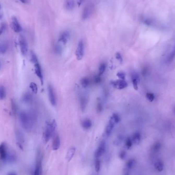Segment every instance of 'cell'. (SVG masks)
Masks as SVG:
<instances>
[{"label":"cell","instance_id":"6da1fadb","mask_svg":"<svg viewBox=\"0 0 175 175\" xmlns=\"http://www.w3.org/2000/svg\"><path fill=\"white\" fill-rule=\"evenodd\" d=\"M19 119L22 127L26 130L32 129L34 122V115L32 113L22 111L19 113Z\"/></svg>","mask_w":175,"mask_h":175},{"label":"cell","instance_id":"7a4b0ae2","mask_svg":"<svg viewBox=\"0 0 175 175\" xmlns=\"http://www.w3.org/2000/svg\"><path fill=\"white\" fill-rule=\"evenodd\" d=\"M56 127L57 124L55 120H53L50 122H47L43 133V139L46 143H47L51 137L54 135Z\"/></svg>","mask_w":175,"mask_h":175},{"label":"cell","instance_id":"3957f363","mask_svg":"<svg viewBox=\"0 0 175 175\" xmlns=\"http://www.w3.org/2000/svg\"><path fill=\"white\" fill-rule=\"evenodd\" d=\"M19 43L22 54L23 56H26L28 53V46L27 42L24 36L22 35L20 36L19 38Z\"/></svg>","mask_w":175,"mask_h":175},{"label":"cell","instance_id":"277c9868","mask_svg":"<svg viewBox=\"0 0 175 175\" xmlns=\"http://www.w3.org/2000/svg\"><path fill=\"white\" fill-rule=\"evenodd\" d=\"M75 55L76 59L78 61L81 60L84 56V45L82 40H80L78 42L76 50L75 51Z\"/></svg>","mask_w":175,"mask_h":175},{"label":"cell","instance_id":"5b68a950","mask_svg":"<svg viewBox=\"0 0 175 175\" xmlns=\"http://www.w3.org/2000/svg\"><path fill=\"white\" fill-rule=\"evenodd\" d=\"M9 156L7 144L3 142L0 144V159L2 161L8 160Z\"/></svg>","mask_w":175,"mask_h":175},{"label":"cell","instance_id":"8992f818","mask_svg":"<svg viewBox=\"0 0 175 175\" xmlns=\"http://www.w3.org/2000/svg\"><path fill=\"white\" fill-rule=\"evenodd\" d=\"M48 98L50 101V103L53 106H55L56 104V99L54 89L51 85L48 86Z\"/></svg>","mask_w":175,"mask_h":175},{"label":"cell","instance_id":"52a82bcc","mask_svg":"<svg viewBox=\"0 0 175 175\" xmlns=\"http://www.w3.org/2000/svg\"><path fill=\"white\" fill-rule=\"evenodd\" d=\"M106 149V144L105 141H102L100 142V145L95 153V159H100V157L104 153Z\"/></svg>","mask_w":175,"mask_h":175},{"label":"cell","instance_id":"ba28073f","mask_svg":"<svg viewBox=\"0 0 175 175\" xmlns=\"http://www.w3.org/2000/svg\"><path fill=\"white\" fill-rule=\"evenodd\" d=\"M113 87L118 90H122L127 87V83L125 80L118 79L117 80L113 81L112 82Z\"/></svg>","mask_w":175,"mask_h":175},{"label":"cell","instance_id":"9c48e42d","mask_svg":"<svg viewBox=\"0 0 175 175\" xmlns=\"http://www.w3.org/2000/svg\"><path fill=\"white\" fill-rule=\"evenodd\" d=\"M93 6L91 4H87L83 9L82 13V19L83 20L87 19L91 15L93 11Z\"/></svg>","mask_w":175,"mask_h":175},{"label":"cell","instance_id":"30bf717a","mask_svg":"<svg viewBox=\"0 0 175 175\" xmlns=\"http://www.w3.org/2000/svg\"><path fill=\"white\" fill-rule=\"evenodd\" d=\"M15 136L17 141V144L18 147L23 150V143L24 142V137L22 133L19 130H16L15 131Z\"/></svg>","mask_w":175,"mask_h":175},{"label":"cell","instance_id":"8fae6325","mask_svg":"<svg viewBox=\"0 0 175 175\" xmlns=\"http://www.w3.org/2000/svg\"><path fill=\"white\" fill-rule=\"evenodd\" d=\"M34 65V70H35V73L38 76V78L39 79L40 83L42 85H43L44 84V77L42 72V69L41 68V66L39 62Z\"/></svg>","mask_w":175,"mask_h":175},{"label":"cell","instance_id":"7c38bea8","mask_svg":"<svg viewBox=\"0 0 175 175\" xmlns=\"http://www.w3.org/2000/svg\"><path fill=\"white\" fill-rule=\"evenodd\" d=\"M116 124H117L115 122V121L114 120V119L112 117H111V118L109 120V123H108V125L106 128V131H105L106 134L107 136H109L112 134L113 130L114 129V127L115 125H116Z\"/></svg>","mask_w":175,"mask_h":175},{"label":"cell","instance_id":"4fadbf2b","mask_svg":"<svg viewBox=\"0 0 175 175\" xmlns=\"http://www.w3.org/2000/svg\"><path fill=\"white\" fill-rule=\"evenodd\" d=\"M70 37V34L69 31H63L60 36L58 41L60 43H61L63 45H66L67 43L68 40L69 39Z\"/></svg>","mask_w":175,"mask_h":175},{"label":"cell","instance_id":"5bb4252c","mask_svg":"<svg viewBox=\"0 0 175 175\" xmlns=\"http://www.w3.org/2000/svg\"><path fill=\"white\" fill-rule=\"evenodd\" d=\"M11 28L15 32H20L22 30V28L20 25L17 19L15 17H13L11 21Z\"/></svg>","mask_w":175,"mask_h":175},{"label":"cell","instance_id":"9a60e30c","mask_svg":"<svg viewBox=\"0 0 175 175\" xmlns=\"http://www.w3.org/2000/svg\"><path fill=\"white\" fill-rule=\"evenodd\" d=\"M132 81L133 85V87L135 90H138V84L140 83V78L137 73L134 72L132 73L131 75Z\"/></svg>","mask_w":175,"mask_h":175},{"label":"cell","instance_id":"2e32d148","mask_svg":"<svg viewBox=\"0 0 175 175\" xmlns=\"http://www.w3.org/2000/svg\"><path fill=\"white\" fill-rule=\"evenodd\" d=\"M42 159L40 156H38L37 162L36 164L35 170L34 171L33 175H41L42 173Z\"/></svg>","mask_w":175,"mask_h":175},{"label":"cell","instance_id":"e0dca14e","mask_svg":"<svg viewBox=\"0 0 175 175\" xmlns=\"http://www.w3.org/2000/svg\"><path fill=\"white\" fill-rule=\"evenodd\" d=\"M61 145V140L59 136L56 134L54 136L52 141V149L54 150H57Z\"/></svg>","mask_w":175,"mask_h":175},{"label":"cell","instance_id":"ac0fdd59","mask_svg":"<svg viewBox=\"0 0 175 175\" xmlns=\"http://www.w3.org/2000/svg\"><path fill=\"white\" fill-rule=\"evenodd\" d=\"M22 101L26 104L31 103L33 100V97L32 95L30 93H25L23 95L22 98Z\"/></svg>","mask_w":175,"mask_h":175},{"label":"cell","instance_id":"d6986e66","mask_svg":"<svg viewBox=\"0 0 175 175\" xmlns=\"http://www.w3.org/2000/svg\"><path fill=\"white\" fill-rule=\"evenodd\" d=\"M87 102V100L86 96L84 95H81L80 97V104L81 109L83 111H84V110L86 108Z\"/></svg>","mask_w":175,"mask_h":175},{"label":"cell","instance_id":"ffe728a7","mask_svg":"<svg viewBox=\"0 0 175 175\" xmlns=\"http://www.w3.org/2000/svg\"><path fill=\"white\" fill-rule=\"evenodd\" d=\"M75 151L76 149L74 147H71L68 150L66 157V159L68 161H70L72 159L75 154Z\"/></svg>","mask_w":175,"mask_h":175},{"label":"cell","instance_id":"44dd1931","mask_svg":"<svg viewBox=\"0 0 175 175\" xmlns=\"http://www.w3.org/2000/svg\"><path fill=\"white\" fill-rule=\"evenodd\" d=\"M136 163V161L134 159H131L127 161L125 164V173H128L135 165Z\"/></svg>","mask_w":175,"mask_h":175},{"label":"cell","instance_id":"7402d4cb","mask_svg":"<svg viewBox=\"0 0 175 175\" xmlns=\"http://www.w3.org/2000/svg\"><path fill=\"white\" fill-rule=\"evenodd\" d=\"M65 8L68 10H72L75 6V2L74 0H66L65 3Z\"/></svg>","mask_w":175,"mask_h":175},{"label":"cell","instance_id":"603a6c76","mask_svg":"<svg viewBox=\"0 0 175 175\" xmlns=\"http://www.w3.org/2000/svg\"><path fill=\"white\" fill-rule=\"evenodd\" d=\"M81 125H82V127L84 129L89 130L92 127V121L90 119H89L88 118H86L82 121Z\"/></svg>","mask_w":175,"mask_h":175},{"label":"cell","instance_id":"cb8c5ba5","mask_svg":"<svg viewBox=\"0 0 175 175\" xmlns=\"http://www.w3.org/2000/svg\"><path fill=\"white\" fill-rule=\"evenodd\" d=\"M132 140L133 141V143H134L136 145L139 144L140 141H141V134H140V133L138 132L135 133L132 136Z\"/></svg>","mask_w":175,"mask_h":175},{"label":"cell","instance_id":"d4e9b609","mask_svg":"<svg viewBox=\"0 0 175 175\" xmlns=\"http://www.w3.org/2000/svg\"><path fill=\"white\" fill-rule=\"evenodd\" d=\"M154 166L157 171L161 172L164 169V163L161 160H158L155 162Z\"/></svg>","mask_w":175,"mask_h":175},{"label":"cell","instance_id":"484cf974","mask_svg":"<svg viewBox=\"0 0 175 175\" xmlns=\"http://www.w3.org/2000/svg\"><path fill=\"white\" fill-rule=\"evenodd\" d=\"M7 95V92L5 87L3 85H0V100L5 99Z\"/></svg>","mask_w":175,"mask_h":175},{"label":"cell","instance_id":"4316f807","mask_svg":"<svg viewBox=\"0 0 175 175\" xmlns=\"http://www.w3.org/2000/svg\"><path fill=\"white\" fill-rule=\"evenodd\" d=\"M11 108L13 115H15L18 111V107L16 102L14 100H11Z\"/></svg>","mask_w":175,"mask_h":175},{"label":"cell","instance_id":"83f0119b","mask_svg":"<svg viewBox=\"0 0 175 175\" xmlns=\"http://www.w3.org/2000/svg\"><path fill=\"white\" fill-rule=\"evenodd\" d=\"M30 59L31 62L32 63H33L34 65L36 64V63H38V57L36 55V53L34 52H33V51H31L30 52Z\"/></svg>","mask_w":175,"mask_h":175},{"label":"cell","instance_id":"f1b7e54d","mask_svg":"<svg viewBox=\"0 0 175 175\" xmlns=\"http://www.w3.org/2000/svg\"><path fill=\"white\" fill-rule=\"evenodd\" d=\"M80 83L83 87L86 88L89 85L90 81L87 77H84L81 79Z\"/></svg>","mask_w":175,"mask_h":175},{"label":"cell","instance_id":"f546056e","mask_svg":"<svg viewBox=\"0 0 175 175\" xmlns=\"http://www.w3.org/2000/svg\"><path fill=\"white\" fill-rule=\"evenodd\" d=\"M29 87L30 88L31 90L32 91V92L33 93H34V94H37L38 93V87L37 85L34 83V82H31L30 84L29 85Z\"/></svg>","mask_w":175,"mask_h":175},{"label":"cell","instance_id":"4dcf8cb0","mask_svg":"<svg viewBox=\"0 0 175 175\" xmlns=\"http://www.w3.org/2000/svg\"><path fill=\"white\" fill-rule=\"evenodd\" d=\"M161 147V145L160 142H156L152 147L151 150L153 151L156 153L160 150Z\"/></svg>","mask_w":175,"mask_h":175},{"label":"cell","instance_id":"1f68e13d","mask_svg":"<svg viewBox=\"0 0 175 175\" xmlns=\"http://www.w3.org/2000/svg\"><path fill=\"white\" fill-rule=\"evenodd\" d=\"M106 67H107V66H106V64L105 63H103L100 64V66L99 67V73H98V75L101 76V75H102L104 73V72L106 71Z\"/></svg>","mask_w":175,"mask_h":175},{"label":"cell","instance_id":"d6a6232c","mask_svg":"<svg viewBox=\"0 0 175 175\" xmlns=\"http://www.w3.org/2000/svg\"><path fill=\"white\" fill-rule=\"evenodd\" d=\"M133 143V142L132 140V138L130 137L127 138L125 141V147L126 149L128 150L130 149L132 147Z\"/></svg>","mask_w":175,"mask_h":175},{"label":"cell","instance_id":"836d02e7","mask_svg":"<svg viewBox=\"0 0 175 175\" xmlns=\"http://www.w3.org/2000/svg\"><path fill=\"white\" fill-rule=\"evenodd\" d=\"M8 50V47L6 44H0V54H4Z\"/></svg>","mask_w":175,"mask_h":175},{"label":"cell","instance_id":"e575fe53","mask_svg":"<svg viewBox=\"0 0 175 175\" xmlns=\"http://www.w3.org/2000/svg\"><path fill=\"white\" fill-rule=\"evenodd\" d=\"M95 170L96 172H99L100 170L101 166V162H100V159H95Z\"/></svg>","mask_w":175,"mask_h":175},{"label":"cell","instance_id":"d590c367","mask_svg":"<svg viewBox=\"0 0 175 175\" xmlns=\"http://www.w3.org/2000/svg\"><path fill=\"white\" fill-rule=\"evenodd\" d=\"M54 51L57 54H61L62 52V48L60 45H56L54 47Z\"/></svg>","mask_w":175,"mask_h":175},{"label":"cell","instance_id":"8d00e7d4","mask_svg":"<svg viewBox=\"0 0 175 175\" xmlns=\"http://www.w3.org/2000/svg\"><path fill=\"white\" fill-rule=\"evenodd\" d=\"M96 110L97 112H101L102 110V105L100 100H98L96 106Z\"/></svg>","mask_w":175,"mask_h":175},{"label":"cell","instance_id":"74e56055","mask_svg":"<svg viewBox=\"0 0 175 175\" xmlns=\"http://www.w3.org/2000/svg\"><path fill=\"white\" fill-rule=\"evenodd\" d=\"M117 76L119 78V79H122V80L125 79V74L124 72H122V71L118 72L117 73Z\"/></svg>","mask_w":175,"mask_h":175},{"label":"cell","instance_id":"f35d334b","mask_svg":"<svg viewBox=\"0 0 175 175\" xmlns=\"http://www.w3.org/2000/svg\"><path fill=\"white\" fill-rule=\"evenodd\" d=\"M146 97H147V98L150 102H152L155 98L154 95L153 93H147L146 95Z\"/></svg>","mask_w":175,"mask_h":175},{"label":"cell","instance_id":"ab89813d","mask_svg":"<svg viewBox=\"0 0 175 175\" xmlns=\"http://www.w3.org/2000/svg\"><path fill=\"white\" fill-rule=\"evenodd\" d=\"M119 157L121 160L125 159L126 157V153L125 150H121L119 154Z\"/></svg>","mask_w":175,"mask_h":175},{"label":"cell","instance_id":"60d3db41","mask_svg":"<svg viewBox=\"0 0 175 175\" xmlns=\"http://www.w3.org/2000/svg\"><path fill=\"white\" fill-rule=\"evenodd\" d=\"M101 76L99 75H96L94 77V83L96 84H100L101 81Z\"/></svg>","mask_w":175,"mask_h":175},{"label":"cell","instance_id":"b9f144b4","mask_svg":"<svg viewBox=\"0 0 175 175\" xmlns=\"http://www.w3.org/2000/svg\"><path fill=\"white\" fill-rule=\"evenodd\" d=\"M175 57V48L174 49V50H173L172 53H171V54L170 55L169 57H168V61L169 62L172 61L173 60V59Z\"/></svg>","mask_w":175,"mask_h":175},{"label":"cell","instance_id":"7bdbcfd3","mask_svg":"<svg viewBox=\"0 0 175 175\" xmlns=\"http://www.w3.org/2000/svg\"><path fill=\"white\" fill-rule=\"evenodd\" d=\"M116 58L117 59V60L118 61H119V62L120 63H122V56H121V55L120 53H119V52L116 53Z\"/></svg>","mask_w":175,"mask_h":175},{"label":"cell","instance_id":"ee69618b","mask_svg":"<svg viewBox=\"0 0 175 175\" xmlns=\"http://www.w3.org/2000/svg\"><path fill=\"white\" fill-rule=\"evenodd\" d=\"M122 138L121 137H119L118 139H117L115 142V144L116 145H119L120 143H121V141H122Z\"/></svg>","mask_w":175,"mask_h":175},{"label":"cell","instance_id":"f6af8a7d","mask_svg":"<svg viewBox=\"0 0 175 175\" xmlns=\"http://www.w3.org/2000/svg\"><path fill=\"white\" fill-rule=\"evenodd\" d=\"M5 28H6V26H5V25L4 24H2L1 25V27H0V35L3 33V32L4 31L5 29Z\"/></svg>","mask_w":175,"mask_h":175},{"label":"cell","instance_id":"bcb514c9","mask_svg":"<svg viewBox=\"0 0 175 175\" xmlns=\"http://www.w3.org/2000/svg\"><path fill=\"white\" fill-rule=\"evenodd\" d=\"M144 23L145 24L148 25H150L151 23V21H150V20H148V19H146L144 21Z\"/></svg>","mask_w":175,"mask_h":175},{"label":"cell","instance_id":"7dc6e473","mask_svg":"<svg viewBox=\"0 0 175 175\" xmlns=\"http://www.w3.org/2000/svg\"><path fill=\"white\" fill-rule=\"evenodd\" d=\"M76 1L77 5H78V7L80 6L81 5L83 4V3L84 2V0H76Z\"/></svg>","mask_w":175,"mask_h":175},{"label":"cell","instance_id":"c3c4849f","mask_svg":"<svg viewBox=\"0 0 175 175\" xmlns=\"http://www.w3.org/2000/svg\"><path fill=\"white\" fill-rule=\"evenodd\" d=\"M22 3H24V4H25L27 3V0H20Z\"/></svg>","mask_w":175,"mask_h":175},{"label":"cell","instance_id":"681fc988","mask_svg":"<svg viewBox=\"0 0 175 175\" xmlns=\"http://www.w3.org/2000/svg\"><path fill=\"white\" fill-rule=\"evenodd\" d=\"M7 175H16L15 174H14V173H9Z\"/></svg>","mask_w":175,"mask_h":175},{"label":"cell","instance_id":"f907efd6","mask_svg":"<svg viewBox=\"0 0 175 175\" xmlns=\"http://www.w3.org/2000/svg\"><path fill=\"white\" fill-rule=\"evenodd\" d=\"M124 175H129V174L128 173H125V174Z\"/></svg>","mask_w":175,"mask_h":175},{"label":"cell","instance_id":"816d5d0a","mask_svg":"<svg viewBox=\"0 0 175 175\" xmlns=\"http://www.w3.org/2000/svg\"><path fill=\"white\" fill-rule=\"evenodd\" d=\"M0 9H1V5H0Z\"/></svg>","mask_w":175,"mask_h":175},{"label":"cell","instance_id":"f5cc1de1","mask_svg":"<svg viewBox=\"0 0 175 175\" xmlns=\"http://www.w3.org/2000/svg\"></svg>","mask_w":175,"mask_h":175},{"label":"cell","instance_id":"db71d44e","mask_svg":"<svg viewBox=\"0 0 175 175\" xmlns=\"http://www.w3.org/2000/svg\"></svg>","mask_w":175,"mask_h":175}]
</instances>
